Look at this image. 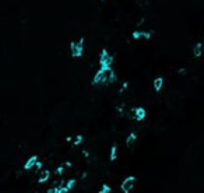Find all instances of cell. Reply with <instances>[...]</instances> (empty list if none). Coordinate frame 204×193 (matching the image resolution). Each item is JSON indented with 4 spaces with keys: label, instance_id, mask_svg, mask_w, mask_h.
<instances>
[{
    "label": "cell",
    "instance_id": "12",
    "mask_svg": "<svg viewBox=\"0 0 204 193\" xmlns=\"http://www.w3.org/2000/svg\"><path fill=\"white\" fill-rule=\"evenodd\" d=\"M84 143V134H75L74 136V139H73V147H78V145H81Z\"/></svg>",
    "mask_w": 204,
    "mask_h": 193
},
{
    "label": "cell",
    "instance_id": "18",
    "mask_svg": "<svg viewBox=\"0 0 204 193\" xmlns=\"http://www.w3.org/2000/svg\"><path fill=\"white\" fill-rule=\"evenodd\" d=\"M48 193H55V187H50V189H48Z\"/></svg>",
    "mask_w": 204,
    "mask_h": 193
},
{
    "label": "cell",
    "instance_id": "9",
    "mask_svg": "<svg viewBox=\"0 0 204 193\" xmlns=\"http://www.w3.org/2000/svg\"><path fill=\"white\" fill-rule=\"evenodd\" d=\"M38 155L36 154H34V155H31L29 158L27 159V161L24 162V169L25 171H31L34 167H35V164H36V161H38Z\"/></svg>",
    "mask_w": 204,
    "mask_h": 193
},
{
    "label": "cell",
    "instance_id": "8",
    "mask_svg": "<svg viewBox=\"0 0 204 193\" xmlns=\"http://www.w3.org/2000/svg\"><path fill=\"white\" fill-rule=\"evenodd\" d=\"M137 141H138V134H137L136 130H130L129 131V134L126 136L125 139V145L127 148H133L134 145L137 144Z\"/></svg>",
    "mask_w": 204,
    "mask_h": 193
},
{
    "label": "cell",
    "instance_id": "6",
    "mask_svg": "<svg viewBox=\"0 0 204 193\" xmlns=\"http://www.w3.org/2000/svg\"><path fill=\"white\" fill-rule=\"evenodd\" d=\"M147 119V109L144 106H133V120H136L137 123H141Z\"/></svg>",
    "mask_w": 204,
    "mask_h": 193
},
{
    "label": "cell",
    "instance_id": "3",
    "mask_svg": "<svg viewBox=\"0 0 204 193\" xmlns=\"http://www.w3.org/2000/svg\"><path fill=\"white\" fill-rule=\"evenodd\" d=\"M115 64V57L108 48H102L98 55V66L103 69H112Z\"/></svg>",
    "mask_w": 204,
    "mask_h": 193
},
{
    "label": "cell",
    "instance_id": "16",
    "mask_svg": "<svg viewBox=\"0 0 204 193\" xmlns=\"http://www.w3.org/2000/svg\"><path fill=\"white\" fill-rule=\"evenodd\" d=\"M34 168H35L36 172H39V171H41L42 168H43V161H39V159H38V161H36V164H35V167H34Z\"/></svg>",
    "mask_w": 204,
    "mask_h": 193
},
{
    "label": "cell",
    "instance_id": "1",
    "mask_svg": "<svg viewBox=\"0 0 204 193\" xmlns=\"http://www.w3.org/2000/svg\"><path fill=\"white\" fill-rule=\"evenodd\" d=\"M85 48H87V39L84 36H80L78 39H73L69 44V53L73 59L80 60L85 55Z\"/></svg>",
    "mask_w": 204,
    "mask_h": 193
},
{
    "label": "cell",
    "instance_id": "4",
    "mask_svg": "<svg viewBox=\"0 0 204 193\" xmlns=\"http://www.w3.org/2000/svg\"><path fill=\"white\" fill-rule=\"evenodd\" d=\"M136 176L134 175H129L126 176L125 179L122 181V183H120V189H122L123 193H130L131 190L134 189V185H136Z\"/></svg>",
    "mask_w": 204,
    "mask_h": 193
},
{
    "label": "cell",
    "instance_id": "13",
    "mask_svg": "<svg viewBox=\"0 0 204 193\" xmlns=\"http://www.w3.org/2000/svg\"><path fill=\"white\" fill-rule=\"evenodd\" d=\"M75 183H77V181H75V179H69V181H66V187L69 190H71L73 187H74Z\"/></svg>",
    "mask_w": 204,
    "mask_h": 193
},
{
    "label": "cell",
    "instance_id": "2",
    "mask_svg": "<svg viewBox=\"0 0 204 193\" xmlns=\"http://www.w3.org/2000/svg\"><path fill=\"white\" fill-rule=\"evenodd\" d=\"M113 69V67H112ZM112 69H103V67H98L95 70V73L92 74L91 78V85L92 87H108V77H109V71Z\"/></svg>",
    "mask_w": 204,
    "mask_h": 193
},
{
    "label": "cell",
    "instance_id": "10",
    "mask_svg": "<svg viewBox=\"0 0 204 193\" xmlns=\"http://www.w3.org/2000/svg\"><path fill=\"white\" fill-rule=\"evenodd\" d=\"M50 171L49 169H41L39 171V176H38V183H45V182L49 181L50 178Z\"/></svg>",
    "mask_w": 204,
    "mask_h": 193
},
{
    "label": "cell",
    "instance_id": "14",
    "mask_svg": "<svg viewBox=\"0 0 204 193\" xmlns=\"http://www.w3.org/2000/svg\"><path fill=\"white\" fill-rule=\"evenodd\" d=\"M111 192H112V187L106 183H103L102 187H101V190H99V193H111Z\"/></svg>",
    "mask_w": 204,
    "mask_h": 193
},
{
    "label": "cell",
    "instance_id": "19",
    "mask_svg": "<svg viewBox=\"0 0 204 193\" xmlns=\"http://www.w3.org/2000/svg\"><path fill=\"white\" fill-rule=\"evenodd\" d=\"M101 2H103V3H105V2H108V0H101Z\"/></svg>",
    "mask_w": 204,
    "mask_h": 193
},
{
    "label": "cell",
    "instance_id": "11",
    "mask_svg": "<svg viewBox=\"0 0 204 193\" xmlns=\"http://www.w3.org/2000/svg\"><path fill=\"white\" fill-rule=\"evenodd\" d=\"M116 159H117V144L113 143V144L111 145V148H109V161L115 162Z\"/></svg>",
    "mask_w": 204,
    "mask_h": 193
},
{
    "label": "cell",
    "instance_id": "17",
    "mask_svg": "<svg viewBox=\"0 0 204 193\" xmlns=\"http://www.w3.org/2000/svg\"><path fill=\"white\" fill-rule=\"evenodd\" d=\"M63 165H64V167H69L70 168V167H73V162L71 161H64Z\"/></svg>",
    "mask_w": 204,
    "mask_h": 193
},
{
    "label": "cell",
    "instance_id": "7",
    "mask_svg": "<svg viewBox=\"0 0 204 193\" xmlns=\"http://www.w3.org/2000/svg\"><path fill=\"white\" fill-rule=\"evenodd\" d=\"M164 85H165V77L164 76H155V77L152 78V81H151V87H152V90L156 92V94H159V92L162 91Z\"/></svg>",
    "mask_w": 204,
    "mask_h": 193
},
{
    "label": "cell",
    "instance_id": "15",
    "mask_svg": "<svg viewBox=\"0 0 204 193\" xmlns=\"http://www.w3.org/2000/svg\"><path fill=\"white\" fill-rule=\"evenodd\" d=\"M64 165H59V167H56V169H55V175H63V172H64Z\"/></svg>",
    "mask_w": 204,
    "mask_h": 193
},
{
    "label": "cell",
    "instance_id": "5",
    "mask_svg": "<svg viewBox=\"0 0 204 193\" xmlns=\"http://www.w3.org/2000/svg\"><path fill=\"white\" fill-rule=\"evenodd\" d=\"M193 59H201L204 57V42L203 41H196L192 45V49H190Z\"/></svg>",
    "mask_w": 204,
    "mask_h": 193
}]
</instances>
